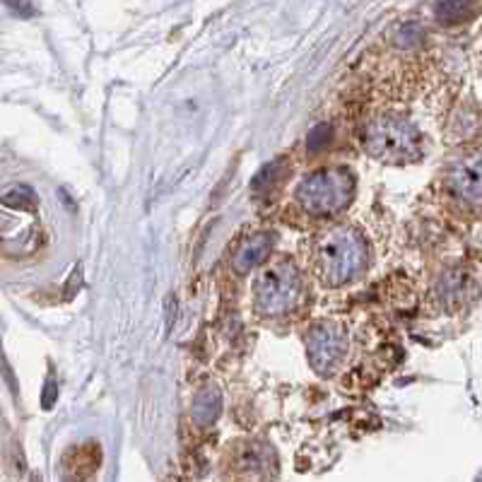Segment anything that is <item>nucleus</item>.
Here are the masks:
<instances>
[{"mask_svg":"<svg viewBox=\"0 0 482 482\" xmlns=\"http://www.w3.org/2000/svg\"><path fill=\"white\" fill-rule=\"evenodd\" d=\"M270 248H273V235H268V232L254 235L251 239L241 244L239 251L235 254L232 266H235L236 273L244 276V273H248V270L256 268V266H261V263L268 258Z\"/></svg>","mask_w":482,"mask_h":482,"instance_id":"423d86ee","label":"nucleus"},{"mask_svg":"<svg viewBox=\"0 0 482 482\" xmlns=\"http://www.w3.org/2000/svg\"><path fill=\"white\" fill-rule=\"evenodd\" d=\"M283 169H285L283 159H277V162H273V165H268V166H263L261 174H258V176L251 181V188H256L258 193L270 191V188L276 186V181L285 174Z\"/></svg>","mask_w":482,"mask_h":482,"instance_id":"1a4fd4ad","label":"nucleus"},{"mask_svg":"<svg viewBox=\"0 0 482 482\" xmlns=\"http://www.w3.org/2000/svg\"><path fill=\"white\" fill-rule=\"evenodd\" d=\"M470 10H473V5H466V3H439V5H434V13L441 22H461Z\"/></svg>","mask_w":482,"mask_h":482,"instance_id":"9d476101","label":"nucleus"},{"mask_svg":"<svg viewBox=\"0 0 482 482\" xmlns=\"http://www.w3.org/2000/svg\"><path fill=\"white\" fill-rule=\"evenodd\" d=\"M35 482H39V480H36V477H35Z\"/></svg>","mask_w":482,"mask_h":482,"instance_id":"4468645a","label":"nucleus"},{"mask_svg":"<svg viewBox=\"0 0 482 482\" xmlns=\"http://www.w3.org/2000/svg\"><path fill=\"white\" fill-rule=\"evenodd\" d=\"M302 292V280L292 263L277 261L261 270L254 285V302L261 314L277 316L292 309Z\"/></svg>","mask_w":482,"mask_h":482,"instance_id":"7ed1b4c3","label":"nucleus"},{"mask_svg":"<svg viewBox=\"0 0 482 482\" xmlns=\"http://www.w3.org/2000/svg\"><path fill=\"white\" fill-rule=\"evenodd\" d=\"M365 143L374 157L381 162H391V165L413 162L420 157L422 150V138L417 128L407 124L406 118L391 116V114L374 118L372 124L367 126Z\"/></svg>","mask_w":482,"mask_h":482,"instance_id":"f03ea898","label":"nucleus"},{"mask_svg":"<svg viewBox=\"0 0 482 482\" xmlns=\"http://www.w3.org/2000/svg\"><path fill=\"white\" fill-rule=\"evenodd\" d=\"M55 400V384L54 381H48L46 386V396H44V407H51Z\"/></svg>","mask_w":482,"mask_h":482,"instance_id":"f8f14e48","label":"nucleus"},{"mask_svg":"<svg viewBox=\"0 0 482 482\" xmlns=\"http://www.w3.org/2000/svg\"><path fill=\"white\" fill-rule=\"evenodd\" d=\"M296 198L311 215L337 213L352 198V176L343 169H321L299 184Z\"/></svg>","mask_w":482,"mask_h":482,"instance_id":"20e7f679","label":"nucleus"},{"mask_svg":"<svg viewBox=\"0 0 482 482\" xmlns=\"http://www.w3.org/2000/svg\"><path fill=\"white\" fill-rule=\"evenodd\" d=\"M309 359L318 374L336 369L345 352V333L336 324H318L309 333Z\"/></svg>","mask_w":482,"mask_h":482,"instance_id":"39448f33","label":"nucleus"},{"mask_svg":"<svg viewBox=\"0 0 482 482\" xmlns=\"http://www.w3.org/2000/svg\"><path fill=\"white\" fill-rule=\"evenodd\" d=\"M220 393L215 388H203V391L196 396V403H193V420L198 425H210L215 422V417L220 415L222 403H220Z\"/></svg>","mask_w":482,"mask_h":482,"instance_id":"6e6552de","label":"nucleus"},{"mask_svg":"<svg viewBox=\"0 0 482 482\" xmlns=\"http://www.w3.org/2000/svg\"><path fill=\"white\" fill-rule=\"evenodd\" d=\"M328 140H331V128L328 126H316L309 136V152H318Z\"/></svg>","mask_w":482,"mask_h":482,"instance_id":"9b49d317","label":"nucleus"},{"mask_svg":"<svg viewBox=\"0 0 482 482\" xmlns=\"http://www.w3.org/2000/svg\"><path fill=\"white\" fill-rule=\"evenodd\" d=\"M318 277L328 287H340L350 283L352 277L359 276V270L367 263V244L365 239L350 227L331 229L316 244L314 254Z\"/></svg>","mask_w":482,"mask_h":482,"instance_id":"f257e3e1","label":"nucleus"},{"mask_svg":"<svg viewBox=\"0 0 482 482\" xmlns=\"http://www.w3.org/2000/svg\"><path fill=\"white\" fill-rule=\"evenodd\" d=\"M451 184L456 193H461L466 200L477 203L480 198V157L473 155V159H463L451 169Z\"/></svg>","mask_w":482,"mask_h":482,"instance_id":"0eeeda50","label":"nucleus"},{"mask_svg":"<svg viewBox=\"0 0 482 482\" xmlns=\"http://www.w3.org/2000/svg\"><path fill=\"white\" fill-rule=\"evenodd\" d=\"M65 482H80V480H73V477H70V480H65Z\"/></svg>","mask_w":482,"mask_h":482,"instance_id":"ddd939ff","label":"nucleus"}]
</instances>
